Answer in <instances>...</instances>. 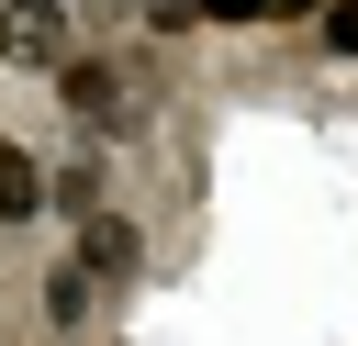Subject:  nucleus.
<instances>
[{
    "instance_id": "2",
    "label": "nucleus",
    "mask_w": 358,
    "mask_h": 346,
    "mask_svg": "<svg viewBox=\"0 0 358 346\" xmlns=\"http://www.w3.org/2000/svg\"><path fill=\"white\" fill-rule=\"evenodd\" d=\"M56 100H67L78 123H123V112H134V100H123V78H112L101 56H67V67H56Z\"/></svg>"
},
{
    "instance_id": "5",
    "label": "nucleus",
    "mask_w": 358,
    "mask_h": 346,
    "mask_svg": "<svg viewBox=\"0 0 358 346\" xmlns=\"http://www.w3.org/2000/svg\"><path fill=\"white\" fill-rule=\"evenodd\" d=\"M34 212H45V156L0 134V223H34Z\"/></svg>"
},
{
    "instance_id": "8",
    "label": "nucleus",
    "mask_w": 358,
    "mask_h": 346,
    "mask_svg": "<svg viewBox=\"0 0 358 346\" xmlns=\"http://www.w3.org/2000/svg\"><path fill=\"white\" fill-rule=\"evenodd\" d=\"M190 11H213V22H257L268 0H190Z\"/></svg>"
},
{
    "instance_id": "7",
    "label": "nucleus",
    "mask_w": 358,
    "mask_h": 346,
    "mask_svg": "<svg viewBox=\"0 0 358 346\" xmlns=\"http://www.w3.org/2000/svg\"><path fill=\"white\" fill-rule=\"evenodd\" d=\"M324 45H347V56H358V0H336V11H324Z\"/></svg>"
},
{
    "instance_id": "1",
    "label": "nucleus",
    "mask_w": 358,
    "mask_h": 346,
    "mask_svg": "<svg viewBox=\"0 0 358 346\" xmlns=\"http://www.w3.org/2000/svg\"><path fill=\"white\" fill-rule=\"evenodd\" d=\"M0 67L56 78V67H67V11H56V0H0Z\"/></svg>"
},
{
    "instance_id": "3",
    "label": "nucleus",
    "mask_w": 358,
    "mask_h": 346,
    "mask_svg": "<svg viewBox=\"0 0 358 346\" xmlns=\"http://www.w3.org/2000/svg\"><path fill=\"white\" fill-rule=\"evenodd\" d=\"M78 268H90V279H134V268H145V234H134L123 212H90V223H78Z\"/></svg>"
},
{
    "instance_id": "4",
    "label": "nucleus",
    "mask_w": 358,
    "mask_h": 346,
    "mask_svg": "<svg viewBox=\"0 0 358 346\" xmlns=\"http://www.w3.org/2000/svg\"><path fill=\"white\" fill-rule=\"evenodd\" d=\"M101 190H112V167H101V156H67V167H45V201H56L67 223H90V212H112Z\"/></svg>"
},
{
    "instance_id": "6",
    "label": "nucleus",
    "mask_w": 358,
    "mask_h": 346,
    "mask_svg": "<svg viewBox=\"0 0 358 346\" xmlns=\"http://www.w3.org/2000/svg\"><path fill=\"white\" fill-rule=\"evenodd\" d=\"M45 313H56V324H78V313H90V268H78V257L45 279Z\"/></svg>"
}]
</instances>
